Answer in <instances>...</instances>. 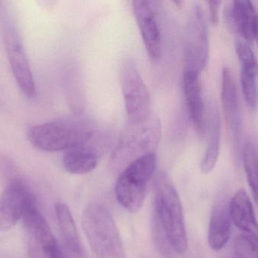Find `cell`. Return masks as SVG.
Here are the masks:
<instances>
[{
    "instance_id": "obj_1",
    "label": "cell",
    "mask_w": 258,
    "mask_h": 258,
    "mask_svg": "<svg viewBox=\"0 0 258 258\" xmlns=\"http://www.w3.org/2000/svg\"><path fill=\"white\" fill-rule=\"evenodd\" d=\"M153 190L154 214L159 225L171 248L183 255L187 251L188 239L183 206L172 180L165 171L155 174Z\"/></svg>"
},
{
    "instance_id": "obj_2",
    "label": "cell",
    "mask_w": 258,
    "mask_h": 258,
    "mask_svg": "<svg viewBox=\"0 0 258 258\" xmlns=\"http://www.w3.org/2000/svg\"><path fill=\"white\" fill-rule=\"evenodd\" d=\"M97 134L89 121L80 118L57 120L33 126L29 130L32 145L45 151H60L86 145Z\"/></svg>"
},
{
    "instance_id": "obj_3",
    "label": "cell",
    "mask_w": 258,
    "mask_h": 258,
    "mask_svg": "<svg viewBox=\"0 0 258 258\" xmlns=\"http://www.w3.org/2000/svg\"><path fill=\"white\" fill-rule=\"evenodd\" d=\"M161 133L160 121L153 114L141 122H129L110 156V168L116 172H122L137 159L154 152L159 145Z\"/></svg>"
},
{
    "instance_id": "obj_4",
    "label": "cell",
    "mask_w": 258,
    "mask_h": 258,
    "mask_svg": "<svg viewBox=\"0 0 258 258\" xmlns=\"http://www.w3.org/2000/svg\"><path fill=\"white\" fill-rule=\"evenodd\" d=\"M82 224L95 258H126L117 226L105 206L96 202L86 206Z\"/></svg>"
},
{
    "instance_id": "obj_5",
    "label": "cell",
    "mask_w": 258,
    "mask_h": 258,
    "mask_svg": "<svg viewBox=\"0 0 258 258\" xmlns=\"http://www.w3.org/2000/svg\"><path fill=\"white\" fill-rule=\"evenodd\" d=\"M156 168L155 152L149 153L128 165L119 177L115 185V195L122 208L136 213L144 204L148 183Z\"/></svg>"
},
{
    "instance_id": "obj_6",
    "label": "cell",
    "mask_w": 258,
    "mask_h": 258,
    "mask_svg": "<svg viewBox=\"0 0 258 258\" xmlns=\"http://www.w3.org/2000/svg\"><path fill=\"white\" fill-rule=\"evenodd\" d=\"M209 41L207 21L203 8L192 6L186 21L184 35V71L201 73L209 59Z\"/></svg>"
},
{
    "instance_id": "obj_7",
    "label": "cell",
    "mask_w": 258,
    "mask_h": 258,
    "mask_svg": "<svg viewBox=\"0 0 258 258\" xmlns=\"http://www.w3.org/2000/svg\"><path fill=\"white\" fill-rule=\"evenodd\" d=\"M119 80L129 122H141L150 115L148 88L134 61L125 60L119 70Z\"/></svg>"
},
{
    "instance_id": "obj_8",
    "label": "cell",
    "mask_w": 258,
    "mask_h": 258,
    "mask_svg": "<svg viewBox=\"0 0 258 258\" xmlns=\"http://www.w3.org/2000/svg\"><path fill=\"white\" fill-rule=\"evenodd\" d=\"M34 204L27 186L20 180L12 181L0 195V232L12 230Z\"/></svg>"
},
{
    "instance_id": "obj_9",
    "label": "cell",
    "mask_w": 258,
    "mask_h": 258,
    "mask_svg": "<svg viewBox=\"0 0 258 258\" xmlns=\"http://www.w3.org/2000/svg\"><path fill=\"white\" fill-rule=\"evenodd\" d=\"M155 2L135 0L132 2L134 14L149 56L158 60L162 53V36L156 20Z\"/></svg>"
},
{
    "instance_id": "obj_10",
    "label": "cell",
    "mask_w": 258,
    "mask_h": 258,
    "mask_svg": "<svg viewBox=\"0 0 258 258\" xmlns=\"http://www.w3.org/2000/svg\"><path fill=\"white\" fill-rule=\"evenodd\" d=\"M6 45L11 69L21 92L28 98H34L36 86L31 68L22 42L12 29L6 34Z\"/></svg>"
},
{
    "instance_id": "obj_11",
    "label": "cell",
    "mask_w": 258,
    "mask_h": 258,
    "mask_svg": "<svg viewBox=\"0 0 258 258\" xmlns=\"http://www.w3.org/2000/svg\"><path fill=\"white\" fill-rule=\"evenodd\" d=\"M221 101L227 127L230 129L233 139L237 142L240 136V109L236 83L228 68H224L222 71Z\"/></svg>"
},
{
    "instance_id": "obj_12",
    "label": "cell",
    "mask_w": 258,
    "mask_h": 258,
    "mask_svg": "<svg viewBox=\"0 0 258 258\" xmlns=\"http://www.w3.org/2000/svg\"><path fill=\"white\" fill-rule=\"evenodd\" d=\"M229 209L232 221L243 235L258 241V223L252 203L244 189L236 192L229 204Z\"/></svg>"
},
{
    "instance_id": "obj_13",
    "label": "cell",
    "mask_w": 258,
    "mask_h": 258,
    "mask_svg": "<svg viewBox=\"0 0 258 258\" xmlns=\"http://www.w3.org/2000/svg\"><path fill=\"white\" fill-rule=\"evenodd\" d=\"M200 73L184 71L183 76V92L189 118L197 131L204 130V102L200 80Z\"/></svg>"
},
{
    "instance_id": "obj_14",
    "label": "cell",
    "mask_w": 258,
    "mask_h": 258,
    "mask_svg": "<svg viewBox=\"0 0 258 258\" xmlns=\"http://www.w3.org/2000/svg\"><path fill=\"white\" fill-rule=\"evenodd\" d=\"M231 216L228 204L224 200L217 201L211 213L208 241L209 246L219 251L227 245L231 231Z\"/></svg>"
},
{
    "instance_id": "obj_15",
    "label": "cell",
    "mask_w": 258,
    "mask_h": 258,
    "mask_svg": "<svg viewBox=\"0 0 258 258\" xmlns=\"http://www.w3.org/2000/svg\"><path fill=\"white\" fill-rule=\"evenodd\" d=\"M55 215L67 255L78 257L86 254L69 208L63 203H57Z\"/></svg>"
},
{
    "instance_id": "obj_16",
    "label": "cell",
    "mask_w": 258,
    "mask_h": 258,
    "mask_svg": "<svg viewBox=\"0 0 258 258\" xmlns=\"http://www.w3.org/2000/svg\"><path fill=\"white\" fill-rule=\"evenodd\" d=\"M93 145L90 142L68 150L63 158L65 170L70 174L77 175L93 171L98 163V151Z\"/></svg>"
},
{
    "instance_id": "obj_17",
    "label": "cell",
    "mask_w": 258,
    "mask_h": 258,
    "mask_svg": "<svg viewBox=\"0 0 258 258\" xmlns=\"http://www.w3.org/2000/svg\"><path fill=\"white\" fill-rule=\"evenodd\" d=\"M221 121L219 112L215 106L210 109L208 143L201 162V171L208 174L215 168L221 148Z\"/></svg>"
},
{
    "instance_id": "obj_18",
    "label": "cell",
    "mask_w": 258,
    "mask_h": 258,
    "mask_svg": "<svg viewBox=\"0 0 258 258\" xmlns=\"http://www.w3.org/2000/svg\"><path fill=\"white\" fill-rule=\"evenodd\" d=\"M233 24L244 40L251 42L255 34L257 17L254 6L249 0L233 1L231 8Z\"/></svg>"
},
{
    "instance_id": "obj_19",
    "label": "cell",
    "mask_w": 258,
    "mask_h": 258,
    "mask_svg": "<svg viewBox=\"0 0 258 258\" xmlns=\"http://www.w3.org/2000/svg\"><path fill=\"white\" fill-rule=\"evenodd\" d=\"M26 230L33 236L40 246L48 243L54 237L43 215L40 213L36 204L30 206L23 217Z\"/></svg>"
},
{
    "instance_id": "obj_20",
    "label": "cell",
    "mask_w": 258,
    "mask_h": 258,
    "mask_svg": "<svg viewBox=\"0 0 258 258\" xmlns=\"http://www.w3.org/2000/svg\"><path fill=\"white\" fill-rule=\"evenodd\" d=\"M242 156L248 185L258 207V153L251 142H247L245 144Z\"/></svg>"
},
{
    "instance_id": "obj_21",
    "label": "cell",
    "mask_w": 258,
    "mask_h": 258,
    "mask_svg": "<svg viewBox=\"0 0 258 258\" xmlns=\"http://www.w3.org/2000/svg\"><path fill=\"white\" fill-rule=\"evenodd\" d=\"M257 73L241 70L240 82L242 93L248 107L254 109L257 105Z\"/></svg>"
},
{
    "instance_id": "obj_22",
    "label": "cell",
    "mask_w": 258,
    "mask_h": 258,
    "mask_svg": "<svg viewBox=\"0 0 258 258\" xmlns=\"http://www.w3.org/2000/svg\"><path fill=\"white\" fill-rule=\"evenodd\" d=\"M153 236L156 248L162 257L164 258L182 257V256L179 255L174 251V249L168 243L154 213H153Z\"/></svg>"
},
{
    "instance_id": "obj_23",
    "label": "cell",
    "mask_w": 258,
    "mask_h": 258,
    "mask_svg": "<svg viewBox=\"0 0 258 258\" xmlns=\"http://www.w3.org/2000/svg\"><path fill=\"white\" fill-rule=\"evenodd\" d=\"M235 47L242 67L241 70L258 73L257 59L248 42L245 40H237Z\"/></svg>"
},
{
    "instance_id": "obj_24",
    "label": "cell",
    "mask_w": 258,
    "mask_h": 258,
    "mask_svg": "<svg viewBox=\"0 0 258 258\" xmlns=\"http://www.w3.org/2000/svg\"><path fill=\"white\" fill-rule=\"evenodd\" d=\"M237 258H258V241L245 235H240L234 241Z\"/></svg>"
},
{
    "instance_id": "obj_25",
    "label": "cell",
    "mask_w": 258,
    "mask_h": 258,
    "mask_svg": "<svg viewBox=\"0 0 258 258\" xmlns=\"http://www.w3.org/2000/svg\"><path fill=\"white\" fill-rule=\"evenodd\" d=\"M222 2L215 0L209 2V17L210 21L213 25L217 26L219 24V13Z\"/></svg>"
},
{
    "instance_id": "obj_26",
    "label": "cell",
    "mask_w": 258,
    "mask_h": 258,
    "mask_svg": "<svg viewBox=\"0 0 258 258\" xmlns=\"http://www.w3.org/2000/svg\"><path fill=\"white\" fill-rule=\"evenodd\" d=\"M254 39H256V40H257L258 45V15L257 17V23H256L255 34H254Z\"/></svg>"
},
{
    "instance_id": "obj_27",
    "label": "cell",
    "mask_w": 258,
    "mask_h": 258,
    "mask_svg": "<svg viewBox=\"0 0 258 258\" xmlns=\"http://www.w3.org/2000/svg\"><path fill=\"white\" fill-rule=\"evenodd\" d=\"M67 257H68V258H88L86 254H83V255L81 256H79V257H69V256L68 255H67Z\"/></svg>"
}]
</instances>
